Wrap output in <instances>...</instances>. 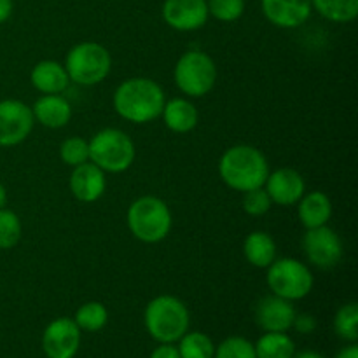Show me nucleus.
<instances>
[{"label": "nucleus", "mask_w": 358, "mask_h": 358, "mask_svg": "<svg viewBox=\"0 0 358 358\" xmlns=\"http://www.w3.org/2000/svg\"><path fill=\"white\" fill-rule=\"evenodd\" d=\"M273 201L264 187L252 189V191L243 192V210L252 217H261L269 212Z\"/></svg>", "instance_id": "7c9ffc66"}, {"label": "nucleus", "mask_w": 358, "mask_h": 358, "mask_svg": "<svg viewBox=\"0 0 358 358\" xmlns=\"http://www.w3.org/2000/svg\"><path fill=\"white\" fill-rule=\"evenodd\" d=\"M266 20L278 28H299L310 20L311 0H261Z\"/></svg>", "instance_id": "2eb2a0df"}, {"label": "nucleus", "mask_w": 358, "mask_h": 358, "mask_svg": "<svg viewBox=\"0 0 358 358\" xmlns=\"http://www.w3.org/2000/svg\"><path fill=\"white\" fill-rule=\"evenodd\" d=\"M63 66L70 83L94 86L107 79L112 69V58L107 48L98 42H80L70 49Z\"/></svg>", "instance_id": "423d86ee"}, {"label": "nucleus", "mask_w": 358, "mask_h": 358, "mask_svg": "<svg viewBox=\"0 0 358 358\" xmlns=\"http://www.w3.org/2000/svg\"><path fill=\"white\" fill-rule=\"evenodd\" d=\"M213 358H257V355L254 345L248 339L233 336L220 343L219 348H215Z\"/></svg>", "instance_id": "c85d7f7f"}, {"label": "nucleus", "mask_w": 358, "mask_h": 358, "mask_svg": "<svg viewBox=\"0 0 358 358\" xmlns=\"http://www.w3.org/2000/svg\"><path fill=\"white\" fill-rule=\"evenodd\" d=\"M219 175L227 187L238 192L264 187L269 164L264 154L252 145L229 147L219 161Z\"/></svg>", "instance_id": "f03ea898"}, {"label": "nucleus", "mask_w": 358, "mask_h": 358, "mask_svg": "<svg viewBox=\"0 0 358 358\" xmlns=\"http://www.w3.org/2000/svg\"><path fill=\"white\" fill-rule=\"evenodd\" d=\"M59 157L65 164L76 168L90 161V143L79 136H70L59 145Z\"/></svg>", "instance_id": "cd10ccee"}, {"label": "nucleus", "mask_w": 358, "mask_h": 358, "mask_svg": "<svg viewBox=\"0 0 358 358\" xmlns=\"http://www.w3.org/2000/svg\"><path fill=\"white\" fill-rule=\"evenodd\" d=\"M296 308L283 297L266 296L255 306V322L266 332H287L296 320Z\"/></svg>", "instance_id": "ddd939ff"}, {"label": "nucleus", "mask_w": 358, "mask_h": 358, "mask_svg": "<svg viewBox=\"0 0 358 358\" xmlns=\"http://www.w3.org/2000/svg\"><path fill=\"white\" fill-rule=\"evenodd\" d=\"M297 215L306 229L327 226L332 217L331 198L322 191H313L308 194L304 192L303 198L297 201Z\"/></svg>", "instance_id": "a211bd4d"}, {"label": "nucleus", "mask_w": 358, "mask_h": 358, "mask_svg": "<svg viewBox=\"0 0 358 358\" xmlns=\"http://www.w3.org/2000/svg\"><path fill=\"white\" fill-rule=\"evenodd\" d=\"M108 320V311L107 308L101 303H96V301H91V303L83 304L79 310L76 311V317H73V322L77 324V327L80 331L86 332H98L107 325Z\"/></svg>", "instance_id": "393cba45"}, {"label": "nucleus", "mask_w": 358, "mask_h": 358, "mask_svg": "<svg viewBox=\"0 0 358 358\" xmlns=\"http://www.w3.org/2000/svg\"><path fill=\"white\" fill-rule=\"evenodd\" d=\"M292 327H296L301 334H310L317 327V322H315V318L311 315H296V320H294Z\"/></svg>", "instance_id": "2f4dec72"}, {"label": "nucleus", "mask_w": 358, "mask_h": 358, "mask_svg": "<svg viewBox=\"0 0 358 358\" xmlns=\"http://www.w3.org/2000/svg\"><path fill=\"white\" fill-rule=\"evenodd\" d=\"M31 86L44 94H59L69 87L70 79L65 66L52 59L38 62L30 73Z\"/></svg>", "instance_id": "6ab92c4d"}, {"label": "nucleus", "mask_w": 358, "mask_h": 358, "mask_svg": "<svg viewBox=\"0 0 358 358\" xmlns=\"http://www.w3.org/2000/svg\"><path fill=\"white\" fill-rule=\"evenodd\" d=\"M292 358H325V357L320 355V353H317V352H303V353H299V355H294Z\"/></svg>", "instance_id": "c9c22d12"}, {"label": "nucleus", "mask_w": 358, "mask_h": 358, "mask_svg": "<svg viewBox=\"0 0 358 358\" xmlns=\"http://www.w3.org/2000/svg\"><path fill=\"white\" fill-rule=\"evenodd\" d=\"M87 143L90 161L105 173H122L135 161V143L121 129H101Z\"/></svg>", "instance_id": "39448f33"}, {"label": "nucleus", "mask_w": 358, "mask_h": 358, "mask_svg": "<svg viewBox=\"0 0 358 358\" xmlns=\"http://www.w3.org/2000/svg\"><path fill=\"white\" fill-rule=\"evenodd\" d=\"M7 205V191L2 184H0V210L6 208Z\"/></svg>", "instance_id": "e433bc0d"}, {"label": "nucleus", "mask_w": 358, "mask_h": 358, "mask_svg": "<svg viewBox=\"0 0 358 358\" xmlns=\"http://www.w3.org/2000/svg\"><path fill=\"white\" fill-rule=\"evenodd\" d=\"M264 185L271 201L280 206L297 205V201L306 192L303 175L292 168H280V170L269 173Z\"/></svg>", "instance_id": "4468645a"}, {"label": "nucleus", "mask_w": 358, "mask_h": 358, "mask_svg": "<svg viewBox=\"0 0 358 358\" xmlns=\"http://www.w3.org/2000/svg\"><path fill=\"white\" fill-rule=\"evenodd\" d=\"M257 358H292L296 345L285 332H266L254 345Z\"/></svg>", "instance_id": "4be33fe9"}, {"label": "nucleus", "mask_w": 358, "mask_h": 358, "mask_svg": "<svg viewBox=\"0 0 358 358\" xmlns=\"http://www.w3.org/2000/svg\"><path fill=\"white\" fill-rule=\"evenodd\" d=\"M150 338L161 345H173L189 331V310L173 296H159L150 301L143 313Z\"/></svg>", "instance_id": "7ed1b4c3"}, {"label": "nucleus", "mask_w": 358, "mask_h": 358, "mask_svg": "<svg viewBox=\"0 0 358 358\" xmlns=\"http://www.w3.org/2000/svg\"><path fill=\"white\" fill-rule=\"evenodd\" d=\"M35 124L31 107L20 100L0 101V147H14L28 138Z\"/></svg>", "instance_id": "1a4fd4ad"}, {"label": "nucleus", "mask_w": 358, "mask_h": 358, "mask_svg": "<svg viewBox=\"0 0 358 358\" xmlns=\"http://www.w3.org/2000/svg\"><path fill=\"white\" fill-rule=\"evenodd\" d=\"M23 234L21 220L13 210H0V250H10L16 247Z\"/></svg>", "instance_id": "bb28decb"}, {"label": "nucleus", "mask_w": 358, "mask_h": 358, "mask_svg": "<svg viewBox=\"0 0 358 358\" xmlns=\"http://www.w3.org/2000/svg\"><path fill=\"white\" fill-rule=\"evenodd\" d=\"M206 0H164L163 20L173 30L194 31L208 21Z\"/></svg>", "instance_id": "f8f14e48"}, {"label": "nucleus", "mask_w": 358, "mask_h": 358, "mask_svg": "<svg viewBox=\"0 0 358 358\" xmlns=\"http://www.w3.org/2000/svg\"><path fill=\"white\" fill-rule=\"evenodd\" d=\"M112 101L122 119L135 124H145L161 117L166 96L156 80L149 77H131L119 84Z\"/></svg>", "instance_id": "f257e3e1"}, {"label": "nucleus", "mask_w": 358, "mask_h": 358, "mask_svg": "<svg viewBox=\"0 0 358 358\" xmlns=\"http://www.w3.org/2000/svg\"><path fill=\"white\" fill-rule=\"evenodd\" d=\"M150 358H180V353H178L177 346L173 345H161L150 353Z\"/></svg>", "instance_id": "473e14b6"}, {"label": "nucleus", "mask_w": 358, "mask_h": 358, "mask_svg": "<svg viewBox=\"0 0 358 358\" xmlns=\"http://www.w3.org/2000/svg\"><path fill=\"white\" fill-rule=\"evenodd\" d=\"M311 7L332 23H350L358 16V0H311Z\"/></svg>", "instance_id": "5701e85b"}, {"label": "nucleus", "mask_w": 358, "mask_h": 358, "mask_svg": "<svg viewBox=\"0 0 358 358\" xmlns=\"http://www.w3.org/2000/svg\"><path fill=\"white\" fill-rule=\"evenodd\" d=\"M243 254L254 268L268 269L276 259V243L264 231H254L245 240Z\"/></svg>", "instance_id": "412c9836"}, {"label": "nucleus", "mask_w": 358, "mask_h": 358, "mask_svg": "<svg viewBox=\"0 0 358 358\" xmlns=\"http://www.w3.org/2000/svg\"><path fill=\"white\" fill-rule=\"evenodd\" d=\"M303 250L308 261L322 269L334 268L343 257L341 238L329 226L306 229L303 238Z\"/></svg>", "instance_id": "9d476101"}, {"label": "nucleus", "mask_w": 358, "mask_h": 358, "mask_svg": "<svg viewBox=\"0 0 358 358\" xmlns=\"http://www.w3.org/2000/svg\"><path fill=\"white\" fill-rule=\"evenodd\" d=\"M336 358H358V346L355 343H350V346H345Z\"/></svg>", "instance_id": "f704fd0d"}, {"label": "nucleus", "mask_w": 358, "mask_h": 358, "mask_svg": "<svg viewBox=\"0 0 358 358\" xmlns=\"http://www.w3.org/2000/svg\"><path fill=\"white\" fill-rule=\"evenodd\" d=\"M334 331L341 339L348 343H357L358 339V306L348 303L339 308L334 318Z\"/></svg>", "instance_id": "a878e982"}, {"label": "nucleus", "mask_w": 358, "mask_h": 358, "mask_svg": "<svg viewBox=\"0 0 358 358\" xmlns=\"http://www.w3.org/2000/svg\"><path fill=\"white\" fill-rule=\"evenodd\" d=\"M173 79L178 90L187 96H205L217 83L215 62L203 51L184 52L175 65Z\"/></svg>", "instance_id": "0eeeda50"}, {"label": "nucleus", "mask_w": 358, "mask_h": 358, "mask_svg": "<svg viewBox=\"0 0 358 358\" xmlns=\"http://www.w3.org/2000/svg\"><path fill=\"white\" fill-rule=\"evenodd\" d=\"M34 119L44 128L58 129L63 128L72 119V107L69 100H65L59 94H44L38 98L31 107Z\"/></svg>", "instance_id": "f3484780"}, {"label": "nucleus", "mask_w": 358, "mask_h": 358, "mask_svg": "<svg viewBox=\"0 0 358 358\" xmlns=\"http://www.w3.org/2000/svg\"><path fill=\"white\" fill-rule=\"evenodd\" d=\"M208 14L224 23L240 20L245 13V0H206Z\"/></svg>", "instance_id": "c756f323"}, {"label": "nucleus", "mask_w": 358, "mask_h": 358, "mask_svg": "<svg viewBox=\"0 0 358 358\" xmlns=\"http://www.w3.org/2000/svg\"><path fill=\"white\" fill-rule=\"evenodd\" d=\"M268 287L275 296L287 301L304 299L313 290V273L306 264L292 257L275 259L268 268Z\"/></svg>", "instance_id": "6e6552de"}, {"label": "nucleus", "mask_w": 358, "mask_h": 358, "mask_svg": "<svg viewBox=\"0 0 358 358\" xmlns=\"http://www.w3.org/2000/svg\"><path fill=\"white\" fill-rule=\"evenodd\" d=\"M178 353L180 358H213L215 346L212 339L203 332H185L178 339Z\"/></svg>", "instance_id": "b1692460"}, {"label": "nucleus", "mask_w": 358, "mask_h": 358, "mask_svg": "<svg viewBox=\"0 0 358 358\" xmlns=\"http://www.w3.org/2000/svg\"><path fill=\"white\" fill-rule=\"evenodd\" d=\"M126 222L136 240L159 243L171 231V212L161 198L142 196L129 205Z\"/></svg>", "instance_id": "20e7f679"}, {"label": "nucleus", "mask_w": 358, "mask_h": 358, "mask_svg": "<svg viewBox=\"0 0 358 358\" xmlns=\"http://www.w3.org/2000/svg\"><path fill=\"white\" fill-rule=\"evenodd\" d=\"M105 189H107L105 171L100 170L96 164L87 161L73 168L70 175V191L73 198L83 203H94L103 196Z\"/></svg>", "instance_id": "dca6fc26"}, {"label": "nucleus", "mask_w": 358, "mask_h": 358, "mask_svg": "<svg viewBox=\"0 0 358 358\" xmlns=\"http://www.w3.org/2000/svg\"><path fill=\"white\" fill-rule=\"evenodd\" d=\"M80 346V329L72 318H56L42 334V350L48 358H73Z\"/></svg>", "instance_id": "9b49d317"}, {"label": "nucleus", "mask_w": 358, "mask_h": 358, "mask_svg": "<svg viewBox=\"0 0 358 358\" xmlns=\"http://www.w3.org/2000/svg\"><path fill=\"white\" fill-rule=\"evenodd\" d=\"M13 14V0H0V24L6 23Z\"/></svg>", "instance_id": "72a5a7b5"}, {"label": "nucleus", "mask_w": 358, "mask_h": 358, "mask_svg": "<svg viewBox=\"0 0 358 358\" xmlns=\"http://www.w3.org/2000/svg\"><path fill=\"white\" fill-rule=\"evenodd\" d=\"M161 115L166 128L173 133H189L198 124V110L192 101L185 98H173L166 101Z\"/></svg>", "instance_id": "aec40b11"}]
</instances>
